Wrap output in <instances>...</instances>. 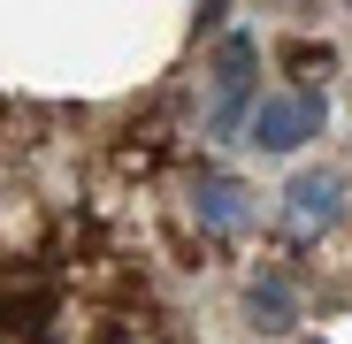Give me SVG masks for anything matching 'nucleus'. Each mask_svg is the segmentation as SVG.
Here are the masks:
<instances>
[{"label": "nucleus", "instance_id": "nucleus-1", "mask_svg": "<svg viewBox=\"0 0 352 344\" xmlns=\"http://www.w3.org/2000/svg\"><path fill=\"white\" fill-rule=\"evenodd\" d=\"M253 146H268V153H291V146H307L314 130H322V92H268V100H253Z\"/></svg>", "mask_w": 352, "mask_h": 344}, {"label": "nucleus", "instance_id": "nucleus-2", "mask_svg": "<svg viewBox=\"0 0 352 344\" xmlns=\"http://www.w3.org/2000/svg\"><path fill=\"white\" fill-rule=\"evenodd\" d=\"M245 92H253V46H245V38H230V46L214 54V100H207V130H214V138L238 130Z\"/></svg>", "mask_w": 352, "mask_h": 344}, {"label": "nucleus", "instance_id": "nucleus-3", "mask_svg": "<svg viewBox=\"0 0 352 344\" xmlns=\"http://www.w3.org/2000/svg\"><path fill=\"white\" fill-rule=\"evenodd\" d=\"M322 222H337V176H299L291 184V229H322Z\"/></svg>", "mask_w": 352, "mask_h": 344}, {"label": "nucleus", "instance_id": "nucleus-4", "mask_svg": "<svg viewBox=\"0 0 352 344\" xmlns=\"http://www.w3.org/2000/svg\"><path fill=\"white\" fill-rule=\"evenodd\" d=\"M199 222L222 229V238H230V229H245V192L230 184V176H207V184H199Z\"/></svg>", "mask_w": 352, "mask_h": 344}, {"label": "nucleus", "instance_id": "nucleus-5", "mask_svg": "<svg viewBox=\"0 0 352 344\" xmlns=\"http://www.w3.org/2000/svg\"><path fill=\"white\" fill-rule=\"evenodd\" d=\"M253 321L261 329H283L291 321V283L283 275H253Z\"/></svg>", "mask_w": 352, "mask_h": 344}]
</instances>
